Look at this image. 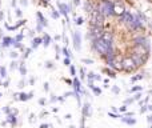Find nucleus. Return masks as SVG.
Listing matches in <instances>:
<instances>
[{
    "label": "nucleus",
    "mask_w": 152,
    "mask_h": 128,
    "mask_svg": "<svg viewBox=\"0 0 152 128\" xmlns=\"http://www.w3.org/2000/svg\"><path fill=\"white\" fill-rule=\"evenodd\" d=\"M92 48H94V51L97 55L103 56V58H105V56L110 55V53H113V44H110V43L104 42L102 37L92 42Z\"/></svg>",
    "instance_id": "f257e3e1"
},
{
    "label": "nucleus",
    "mask_w": 152,
    "mask_h": 128,
    "mask_svg": "<svg viewBox=\"0 0 152 128\" xmlns=\"http://www.w3.org/2000/svg\"><path fill=\"white\" fill-rule=\"evenodd\" d=\"M132 60L135 61V64L137 67L145 64V61L150 58V50H147L145 47H142V45H135L134 48V53H132Z\"/></svg>",
    "instance_id": "f03ea898"
},
{
    "label": "nucleus",
    "mask_w": 152,
    "mask_h": 128,
    "mask_svg": "<svg viewBox=\"0 0 152 128\" xmlns=\"http://www.w3.org/2000/svg\"><path fill=\"white\" fill-rule=\"evenodd\" d=\"M96 10L99 11V13L103 18H108V16L113 15V1L112 0H102L99 3V5L96 7Z\"/></svg>",
    "instance_id": "7ed1b4c3"
},
{
    "label": "nucleus",
    "mask_w": 152,
    "mask_h": 128,
    "mask_svg": "<svg viewBox=\"0 0 152 128\" xmlns=\"http://www.w3.org/2000/svg\"><path fill=\"white\" fill-rule=\"evenodd\" d=\"M120 67L126 72H134L137 68V65L135 64V61L132 60V58H124L120 60Z\"/></svg>",
    "instance_id": "20e7f679"
},
{
    "label": "nucleus",
    "mask_w": 152,
    "mask_h": 128,
    "mask_svg": "<svg viewBox=\"0 0 152 128\" xmlns=\"http://www.w3.org/2000/svg\"><path fill=\"white\" fill-rule=\"evenodd\" d=\"M103 24H104V18L97 10H94L91 12V27H103Z\"/></svg>",
    "instance_id": "39448f33"
},
{
    "label": "nucleus",
    "mask_w": 152,
    "mask_h": 128,
    "mask_svg": "<svg viewBox=\"0 0 152 128\" xmlns=\"http://www.w3.org/2000/svg\"><path fill=\"white\" fill-rule=\"evenodd\" d=\"M103 28L102 27H91V31L88 32V35H87V37H89L91 39V42H94V40L96 39H100L103 35Z\"/></svg>",
    "instance_id": "423d86ee"
},
{
    "label": "nucleus",
    "mask_w": 152,
    "mask_h": 128,
    "mask_svg": "<svg viewBox=\"0 0 152 128\" xmlns=\"http://www.w3.org/2000/svg\"><path fill=\"white\" fill-rule=\"evenodd\" d=\"M58 7H59V11H60L61 15L66 16V18H67V21H69V20H68V13L71 12V7H69L68 4H66V3H60V1L58 3Z\"/></svg>",
    "instance_id": "0eeeda50"
},
{
    "label": "nucleus",
    "mask_w": 152,
    "mask_h": 128,
    "mask_svg": "<svg viewBox=\"0 0 152 128\" xmlns=\"http://www.w3.org/2000/svg\"><path fill=\"white\" fill-rule=\"evenodd\" d=\"M72 37H74V47L76 51H80L81 48V34L79 31H75L72 34Z\"/></svg>",
    "instance_id": "6e6552de"
},
{
    "label": "nucleus",
    "mask_w": 152,
    "mask_h": 128,
    "mask_svg": "<svg viewBox=\"0 0 152 128\" xmlns=\"http://www.w3.org/2000/svg\"><path fill=\"white\" fill-rule=\"evenodd\" d=\"M124 12H126V8L123 7V4L113 1V15H118V16H120L121 18Z\"/></svg>",
    "instance_id": "1a4fd4ad"
},
{
    "label": "nucleus",
    "mask_w": 152,
    "mask_h": 128,
    "mask_svg": "<svg viewBox=\"0 0 152 128\" xmlns=\"http://www.w3.org/2000/svg\"><path fill=\"white\" fill-rule=\"evenodd\" d=\"M72 86H74V88H75V94L80 95V92H81V84H80V80H79L77 78H75L74 80H72Z\"/></svg>",
    "instance_id": "9d476101"
},
{
    "label": "nucleus",
    "mask_w": 152,
    "mask_h": 128,
    "mask_svg": "<svg viewBox=\"0 0 152 128\" xmlns=\"http://www.w3.org/2000/svg\"><path fill=\"white\" fill-rule=\"evenodd\" d=\"M12 43H13V39H12V37H10V36H3V39H1V47H3V48L10 47Z\"/></svg>",
    "instance_id": "9b49d317"
},
{
    "label": "nucleus",
    "mask_w": 152,
    "mask_h": 128,
    "mask_svg": "<svg viewBox=\"0 0 152 128\" xmlns=\"http://www.w3.org/2000/svg\"><path fill=\"white\" fill-rule=\"evenodd\" d=\"M121 20H123V23L129 24L132 20H134V15H131L128 11H126V12L123 13V16H121Z\"/></svg>",
    "instance_id": "f8f14e48"
},
{
    "label": "nucleus",
    "mask_w": 152,
    "mask_h": 128,
    "mask_svg": "<svg viewBox=\"0 0 152 128\" xmlns=\"http://www.w3.org/2000/svg\"><path fill=\"white\" fill-rule=\"evenodd\" d=\"M36 18H37V20H39V24H40L42 27H47V26H48L47 20H45V18L43 16L42 12H36Z\"/></svg>",
    "instance_id": "ddd939ff"
},
{
    "label": "nucleus",
    "mask_w": 152,
    "mask_h": 128,
    "mask_svg": "<svg viewBox=\"0 0 152 128\" xmlns=\"http://www.w3.org/2000/svg\"><path fill=\"white\" fill-rule=\"evenodd\" d=\"M26 21H27V20H19V23L15 24V26H10L8 23H5V28L10 29V31H13V29H16V28H19V27L24 26V24H26Z\"/></svg>",
    "instance_id": "4468645a"
},
{
    "label": "nucleus",
    "mask_w": 152,
    "mask_h": 128,
    "mask_svg": "<svg viewBox=\"0 0 152 128\" xmlns=\"http://www.w3.org/2000/svg\"><path fill=\"white\" fill-rule=\"evenodd\" d=\"M84 10H86L87 13H91L94 10H96V5H94L91 1H88V0H87V1L84 3Z\"/></svg>",
    "instance_id": "2eb2a0df"
},
{
    "label": "nucleus",
    "mask_w": 152,
    "mask_h": 128,
    "mask_svg": "<svg viewBox=\"0 0 152 128\" xmlns=\"http://www.w3.org/2000/svg\"><path fill=\"white\" fill-rule=\"evenodd\" d=\"M119 118L121 119V121H124L126 124H129V126L136 124V119H134V118H126V116H121V115H119Z\"/></svg>",
    "instance_id": "dca6fc26"
},
{
    "label": "nucleus",
    "mask_w": 152,
    "mask_h": 128,
    "mask_svg": "<svg viewBox=\"0 0 152 128\" xmlns=\"http://www.w3.org/2000/svg\"><path fill=\"white\" fill-rule=\"evenodd\" d=\"M7 121H8V123H10L12 127H15L16 124H18V119H16V115H13V113H8Z\"/></svg>",
    "instance_id": "f3484780"
},
{
    "label": "nucleus",
    "mask_w": 152,
    "mask_h": 128,
    "mask_svg": "<svg viewBox=\"0 0 152 128\" xmlns=\"http://www.w3.org/2000/svg\"><path fill=\"white\" fill-rule=\"evenodd\" d=\"M83 113H84V118H87V116L91 115V105H89V103H86V104H84Z\"/></svg>",
    "instance_id": "a211bd4d"
},
{
    "label": "nucleus",
    "mask_w": 152,
    "mask_h": 128,
    "mask_svg": "<svg viewBox=\"0 0 152 128\" xmlns=\"http://www.w3.org/2000/svg\"><path fill=\"white\" fill-rule=\"evenodd\" d=\"M42 40H43L42 44L44 45V47H48V45L51 44V36H50L48 34H45V35H44V37H42Z\"/></svg>",
    "instance_id": "6ab92c4d"
},
{
    "label": "nucleus",
    "mask_w": 152,
    "mask_h": 128,
    "mask_svg": "<svg viewBox=\"0 0 152 128\" xmlns=\"http://www.w3.org/2000/svg\"><path fill=\"white\" fill-rule=\"evenodd\" d=\"M43 43V40H42V37H35L34 40H32V48H37L40 44Z\"/></svg>",
    "instance_id": "aec40b11"
},
{
    "label": "nucleus",
    "mask_w": 152,
    "mask_h": 128,
    "mask_svg": "<svg viewBox=\"0 0 152 128\" xmlns=\"http://www.w3.org/2000/svg\"><path fill=\"white\" fill-rule=\"evenodd\" d=\"M19 69H20V73H21V76H24L26 78V75H27V69H26V65H24V63H20L19 64Z\"/></svg>",
    "instance_id": "412c9836"
},
{
    "label": "nucleus",
    "mask_w": 152,
    "mask_h": 128,
    "mask_svg": "<svg viewBox=\"0 0 152 128\" xmlns=\"http://www.w3.org/2000/svg\"><path fill=\"white\" fill-rule=\"evenodd\" d=\"M18 100H20V102H27L28 100V95L27 94H18Z\"/></svg>",
    "instance_id": "4be33fe9"
},
{
    "label": "nucleus",
    "mask_w": 152,
    "mask_h": 128,
    "mask_svg": "<svg viewBox=\"0 0 152 128\" xmlns=\"http://www.w3.org/2000/svg\"><path fill=\"white\" fill-rule=\"evenodd\" d=\"M105 72L108 73V76H110V78H112V79L116 78V72L113 69H111V68H107V69H105Z\"/></svg>",
    "instance_id": "5701e85b"
},
{
    "label": "nucleus",
    "mask_w": 152,
    "mask_h": 128,
    "mask_svg": "<svg viewBox=\"0 0 152 128\" xmlns=\"http://www.w3.org/2000/svg\"><path fill=\"white\" fill-rule=\"evenodd\" d=\"M0 78L3 79L7 78V68L5 67H0Z\"/></svg>",
    "instance_id": "b1692460"
},
{
    "label": "nucleus",
    "mask_w": 152,
    "mask_h": 128,
    "mask_svg": "<svg viewBox=\"0 0 152 128\" xmlns=\"http://www.w3.org/2000/svg\"><path fill=\"white\" fill-rule=\"evenodd\" d=\"M61 52H63V55L66 56V58L71 59V52L68 51V48H63V50H61Z\"/></svg>",
    "instance_id": "393cba45"
},
{
    "label": "nucleus",
    "mask_w": 152,
    "mask_h": 128,
    "mask_svg": "<svg viewBox=\"0 0 152 128\" xmlns=\"http://www.w3.org/2000/svg\"><path fill=\"white\" fill-rule=\"evenodd\" d=\"M143 78H144V76H143L142 73H137L136 76H132V78H131V81H137V80H140V79H143Z\"/></svg>",
    "instance_id": "a878e982"
},
{
    "label": "nucleus",
    "mask_w": 152,
    "mask_h": 128,
    "mask_svg": "<svg viewBox=\"0 0 152 128\" xmlns=\"http://www.w3.org/2000/svg\"><path fill=\"white\" fill-rule=\"evenodd\" d=\"M24 39V34H19L18 36L13 39V42H18V43H21V40Z\"/></svg>",
    "instance_id": "bb28decb"
},
{
    "label": "nucleus",
    "mask_w": 152,
    "mask_h": 128,
    "mask_svg": "<svg viewBox=\"0 0 152 128\" xmlns=\"http://www.w3.org/2000/svg\"><path fill=\"white\" fill-rule=\"evenodd\" d=\"M139 91H142V87L140 86H135V87H132V88L129 89V92H139Z\"/></svg>",
    "instance_id": "cd10ccee"
},
{
    "label": "nucleus",
    "mask_w": 152,
    "mask_h": 128,
    "mask_svg": "<svg viewBox=\"0 0 152 128\" xmlns=\"http://www.w3.org/2000/svg\"><path fill=\"white\" fill-rule=\"evenodd\" d=\"M92 91H94V94L96 95V96L102 95V89H100V88H96V87H94V88H92Z\"/></svg>",
    "instance_id": "c85d7f7f"
},
{
    "label": "nucleus",
    "mask_w": 152,
    "mask_h": 128,
    "mask_svg": "<svg viewBox=\"0 0 152 128\" xmlns=\"http://www.w3.org/2000/svg\"><path fill=\"white\" fill-rule=\"evenodd\" d=\"M75 23L77 24V26H80V24H83V18H81V16H79V18H76V19H75Z\"/></svg>",
    "instance_id": "c756f323"
},
{
    "label": "nucleus",
    "mask_w": 152,
    "mask_h": 128,
    "mask_svg": "<svg viewBox=\"0 0 152 128\" xmlns=\"http://www.w3.org/2000/svg\"><path fill=\"white\" fill-rule=\"evenodd\" d=\"M18 67H19V63H18V61H15V60H13L12 63H11V68H12V69H16V68H18Z\"/></svg>",
    "instance_id": "7c9ffc66"
},
{
    "label": "nucleus",
    "mask_w": 152,
    "mask_h": 128,
    "mask_svg": "<svg viewBox=\"0 0 152 128\" xmlns=\"http://www.w3.org/2000/svg\"><path fill=\"white\" fill-rule=\"evenodd\" d=\"M81 61H83L84 64H92L94 63V60H91V59H81Z\"/></svg>",
    "instance_id": "2f4dec72"
},
{
    "label": "nucleus",
    "mask_w": 152,
    "mask_h": 128,
    "mask_svg": "<svg viewBox=\"0 0 152 128\" xmlns=\"http://www.w3.org/2000/svg\"><path fill=\"white\" fill-rule=\"evenodd\" d=\"M112 92H113V94H115V95H118L119 92H120V89H119V87L113 86V87H112Z\"/></svg>",
    "instance_id": "473e14b6"
},
{
    "label": "nucleus",
    "mask_w": 152,
    "mask_h": 128,
    "mask_svg": "<svg viewBox=\"0 0 152 128\" xmlns=\"http://www.w3.org/2000/svg\"><path fill=\"white\" fill-rule=\"evenodd\" d=\"M52 18L53 19H58L59 18V12L56 10H52Z\"/></svg>",
    "instance_id": "72a5a7b5"
},
{
    "label": "nucleus",
    "mask_w": 152,
    "mask_h": 128,
    "mask_svg": "<svg viewBox=\"0 0 152 128\" xmlns=\"http://www.w3.org/2000/svg\"><path fill=\"white\" fill-rule=\"evenodd\" d=\"M108 116L112 119H119V115H116V113H113V112H108Z\"/></svg>",
    "instance_id": "f704fd0d"
},
{
    "label": "nucleus",
    "mask_w": 152,
    "mask_h": 128,
    "mask_svg": "<svg viewBox=\"0 0 152 128\" xmlns=\"http://www.w3.org/2000/svg\"><path fill=\"white\" fill-rule=\"evenodd\" d=\"M15 11H16V12H15V13H16V16H19V18H20L21 15H23V12H21V10H20V8H16Z\"/></svg>",
    "instance_id": "c9c22d12"
},
{
    "label": "nucleus",
    "mask_w": 152,
    "mask_h": 128,
    "mask_svg": "<svg viewBox=\"0 0 152 128\" xmlns=\"http://www.w3.org/2000/svg\"><path fill=\"white\" fill-rule=\"evenodd\" d=\"M80 73H81V75H80L81 79L86 78V69H84V68H80Z\"/></svg>",
    "instance_id": "e433bc0d"
},
{
    "label": "nucleus",
    "mask_w": 152,
    "mask_h": 128,
    "mask_svg": "<svg viewBox=\"0 0 152 128\" xmlns=\"http://www.w3.org/2000/svg\"><path fill=\"white\" fill-rule=\"evenodd\" d=\"M64 65H68L69 67V65H71V59H68V58L64 59Z\"/></svg>",
    "instance_id": "4c0bfd02"
},
{
    "label": "nucleus",
    "mask_w": 152,
    "mask_h": 128,
    "mask_svg": "<svg viewBox=\"0 0 152 128\" xmlns=\"http://www.w3.org/2000/svg\"><path fill=\"white\" fill-rule=\"evenodd\" d=\"M12 45H13L15 48H21V43H18V42H13Z\"/></svg>",
    "instance_id": "58836bf2"
},
{
    "label": "nucleus",
    "mask_w": 152,
    "mask_h": 128,
    "mask_svg": "<svg viewBox=\"0 0 152 128\" xmlns=\"http://www.w3.org/2000/svg\"><path fill=\"white\" fill-rule=\"evenodd\" d=\"M69 71H71V75H72V76H75V73H76V72H75V67H74L72 64L69 65Z\"/></svg>",
    "instance_id": "ea45409f"
},
{
    "label": "nucleus",
    "mask_w": 152,
    "mask_h": 128,
    "mask_svg": "<svg viewBox=\"0 0 152 128\" xmlns=\"http://www.w3.org/2000/svg\"><path fill=\"white\" fill-rule=\"evenodd\" d=\"M29 53H31V48H28V50L26 51V53H24V59H27L29 56Z\"/></svg>",
    "instance_id": "a19ab883"
},
{
    "label": "nucleus",
    "mask_w": 152,
    "mask_h": 128,
    "mask_svg": "<svg viewBox=\"0 0 152 128\" xmlns=\"http://www.w3.org/2000/svg\"><path fill=\"white\" fill-rule=\"evenodd\" d=\"M145 111H148L147 110V105H142V108H140V113H144Z\"/></svg>",
    "instance_id": "79ce46f5"
},
{
    "label": "nucleus",
    "mask_w": 152,
    "mask_h": 128,
    "mask_svg": "<svg viewBox=\"0 0 152 128\" xmlns=\"http://www.w3.org/2000/svg\"><path fill=\"white\" fill-rule=\"evenodd\" d=\"M10 56H11L12 59H16V58H18V52H15V51H13V52L10 53Z\"/></svg>",
    "instance_id": "37998d69"
},
{
    "label": "nucleus",
    "mask_w": 152,
    "mask_h": 128,
    "mask_svg": "<svg viewBox=\"0 0 152 128\" xmlns=\"http://www.w3.org/2000/svg\"><path fill=\"white\" fill-rule=\"evenodd\" d=\"M140 97H142V94H136L134 97H132V99H134V102H135V100H139Z\"/></svg>",
    "instance_id": "c03bdc74"
},
{
    "label": "nucleus",
    "mask_w": 152,
    "mask_h": 128,
    "mask_svg": "<svg viewBox=\"0 0 152 128\" xmlns=\"http://www.w3.org/2000/svg\"><path fill=\"white\" fill-rule=\"evenodd\" d=\"M45 67H47V68H52L53 67L52 61H47V63H45Z\"/></svg>",
    "instance_id": "a18cd8bd"
},
{
    "label": "nucleus",
    "mask_w": 152,
    "mask_h": 128,
    "mask_svg": "<svg viewBox=\"0 0 152 128\" xmlns=\"http://www.w3.org/2000/svg\"><path fill=\"white\" fill-rule=\"evenodd\" d=\"M3 111H4V112L7 113V115H8V113H11V110H10V107H4V108H3Z\"/></svg>",
    "instance_id": "49530a36"
},
{
    "label": "nucleus",
    "mask_w": 152,
    "mask_h": 128,
    "mask_svg": "<svg viewBox=\"0 0 152 128\" xmlns=\"http://www.w3.org/2000/svg\"><path fill=\"white\" fill-rule=\"evenodd\" d=\"M126 111H127V105L126 104L121 105V107H120V112H126Z\"/></svg>",
    "instance_id": "de8ad7c7"
},
{
    "label": "nucleus",
    "mask_w": 152,
    "mask_h": 128,
    "mask_svg": "<svg viewBox=\"0 0 152 128\" xmlns=\"http://www.w3.org/2000/svg\"><path fill=\"white\" fill-rule=\"evenodd\" d=\"M36 31H37V32H42V31H43V27L40 26V24H37V26H36Z\"/></svg>",
    "instance_id": "09e8293b"
},
{
    "label": "nucleus",
    "mask_w": 152,
    "mask_h": 128,
    "mask_svg": "<svg viewBox=\"0 0 152 128\" xmlns=\"http://www.w3.org/2000/svg\"><path fill=\"white\" fill-rule=\"evenodd\" d=\"M44 91H50V84L44 83Z\"/></svg>",
    "instance_id": "8fccbe9b"
},
{
    "label": "nucleus",
    "mask_w": 152,
    "mask_h": 128,
    "mask_svg": "<svg viewBox=\"0 0 152 128\" xmlns=\"http://www.w3.org/2000/svg\"><path fill=\"white\" fill-rule=\"evenodd\" d=\"M20 3L24 5V7H26V5H28V0H20Z\"/></svg>",
    "instance_id": "3c124183"
},
{
    "label": "nucleus",
    "mask_w": 152,
    "mask_h": 128,
    "mask_svg": "<svg viewBox=\"0 0 152 128\" xmlns=\"http://www.w3.org/2000/svg\"><path fill=\"white\" fill-rule=\"evenodd\" d=\"M3 19H4V12L0 11V21H3Z\"/></svg>",
    "instance_id": "603ef678"
},
{
    "label": "nucleus",
    "mask_w": 152,
    "mask_h": 128,
    "mask_svg": "<svg viewBox=\"0 0 152 128\" xmlns=\"http://www.w3.org/2000/svg\"><path fill=\"white\" fill-rule=\"evenodd\" d=\"M39 104H40V105H44V104H45V100H44V99H40V100H39Z\"/></svg>",
    "instance_id": "864d4df0"
},
{
    "label": "nucleus",
    "mask_w": 152,
    "mask_h": 128,
    "mask_svg": "<svg viewBox=\"0 0 152 128\" xmlns=\"http://www.w3.org/2000/svg\"><path fill=\"white\" fill-rule=\"evenodd\" d=\"M42 4L47 7V5H48V0H42Z\"/></svg>",
    "instance_id": "5fc2aeb1"
},
{
    "label": "nucleus",
    "mask_w": 152,
    "mask_h": 128,
    "mask_svg": "<svg viewBox=\"0 0 152 128\" xmlns=\"http://www.w3.org/2000/svg\"><path fill=\"white\" fill-rule=\"evenodd\" d=\"M28 95V99H32V97H34V92H29V94H27Z\"/></svg>",
    "instance_id": "6e6d98bb"
},
{
    "label": "nucleus",
    "mask_w": 152,
    "mask_h": 128,
    "mask_svg": "<svg viewBox=\"0 0 152 128\" xmlns=\"http://www.w3.org/2000/svg\"><path fill=\"white\" fill-rule=\"evenodd\" d=\"M50 127V124H42V126H40V128H48Z\"/></svg>",
    "instance_id": "4d7b16f0"
},
{
    "label": "nucleus",
    "mask_w": 152,
    "mask_h": 128,
    "mask_svg": "<svg viewBox=\"0 0 152 128\" xmlns=\"http://www.w3.org/2000/svg\"><path fill=\"white\" fill-rule=\"evenodd\" d=\"M11 4H12V7H16V4H18V1H16V0H12V3H11Z\"/></svg>",
    "instance_id": "13d9d810"
},
{
    "label": "nucleus",
    "mask_w": 152,
    "mask_h": 128,
    "mask_svg": "<svg viewBox=\"0 0 152 128\" xmlns=\"http://www.w3.org/2000/svg\"><path fill=\"white\" fill-rule=\"evenodd\" d=\"M74 4L75 5H79V4H80V0H74Z\"/></svg>",
    "instance_id": "bf43d9fd"
},
{
    "label": "nucleus",
    "mask_w": 152,
    "mask_h": 128,
    "mask_svg": "<svg viewBox=\"0 0 152 128\" xmlns=\"http://www.w3.org/2000/svg\"><path fill=\"white\" fill-rule=\"evenodd\" d=\"M19 87H20V88H21V87H24V81H23V80H21L20 83H19Z\"/></svg>",
    "instance_id": "052dcab7"
},
{
    "label": "nucleus",
    "mask_w": 152,
    "mask_h": 128,
    "mask_svg": "<svg viewBox=\"0 0 152 128\" xmlns=\"http://www.w3.org/2000/svg\"><path fill=\"white\" fill-rule=\"evenodd\" d=\"M0 39H3V32H1V29H0Z\"/></svg>",
    "instance_id": "680f3d73"
},
{
    "label": "nucleus",
    "mask_w": 152,
    "mask_h": 128,
    "mask_svg": "<svg viewBox=\"0 0 152 128\" xmlns=\"http://www.w3.org/2000/svg\"><path fill=\"white\" fill-rule=\"evenodd\" d=\"M1 84H3V81H1V80H0V86H1Z\"/></svg>",
    "instance_id": "e2e57ef3"
},
{
    "label": "nucleus",
    "mask_w": 152,
    "mask_h": 128,
    "mask_svg": "<svg viewBox=\"0 0 152 128\" xmlns=\"http://www.w3.org/2000/svg\"><path fill=\"white\" fill-rule=\"evenodd\" d=\"M69 128H75V127H74V126H71V127H69Z\"/></svg>",
    "instance_id": "0e129e2a"
},
{
    "label": "nucleus",
    "mask_w": 152,
    "mask_h": 128,
    "mask_svg": "<svg viewBox=\"0 0 152 128\" xmlns=\"http://www.w3.org/2000/svg\"><path fill=\"white\" fill-rule=\"evenodd\" d=\"M0 96H1V94H0Z\"/></svg>",
    "instance_id": "69168bd1"
},
{
    "label": "nucleus",
    "mask_w": 152,
    "mask_h": 128,
    "mask_svg": "<svg viewBox=\"0 0 152 128\" xmlns=\"http://www.w3.org/2000/svg\"><path fill=\"white\" fill-rule=\"evenodd\" d=\"M0 3H1V0H0Z\"/></svg>",
    "instance_id": "338daca9"
}]
</instances>
